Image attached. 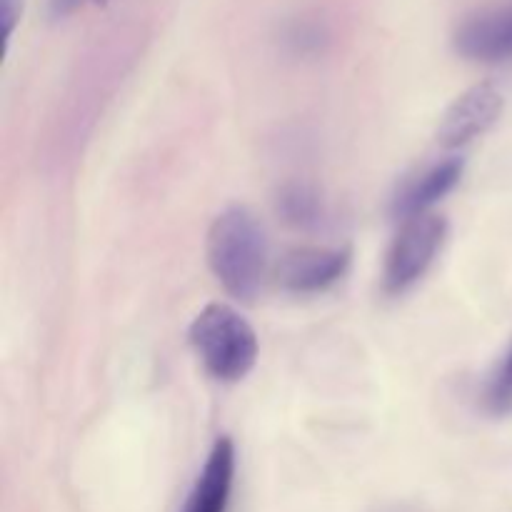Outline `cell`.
<instances>
[{"label":"cell","mask_w":512,"mask_h":512,"mask_svg":"<svg viewBox=\"0 0 512 512\" xmlns=\"http://www.w3.org/2000/svg\"><path fill=\"white\" fill-rule=\"evenodd\" d=\"M350 265L348 248H300L280 260V283L293 293H318L345 275Z\"/></svg>","instance_id":"8992f818"},{"label":"cell","mask_w":512,"mask_h":512,"mask_svg":"<svg viewBox=\"0 0 512 512\" xmlns=\"http://www.w3.org/2000/svg\"><path fill=\"white\" fill-rule=\"evenodd\" d=\"M455 48L475 63L512 60V3L480 10L463 20L455 33Z\"/></svg>","instance_id":"5b68a950"},{"label":"cell","mask_w":512,"mask_h":512,"mask_svg":"<svg viewBox=\"0 0 512 512\" xmlns=\"http://www.w3.org/2000/svg\"><path fill=\"white\" fill-rule=\"evenodd\" d=\"M190 345L220 383H238L258 363L253 325L225 303H210L190 325Z\"/></svg>","instance_id":"7a4b0ae2"},{"label":"cell","mask_w":512,"mask_h":512,"mask_svg":"<svg viewBox=\"0 0 512 512\" xmlns=\"http://www.w3.org/2000/svg\"><path fill=\"white\" fill-rule=\"evenodd\" d=\"M235 478V448L230 438L215 440L188 500L180 512H225Z\"/></svg>","instance_id":"52a82bcc"},{"label":"cell","mask_w":512,"mask_h":512,"mask_svg":"<svg viewBox=\"0 0 512 512\" xmlns=\"http://www.w3.org/2000/svg\"><path fill=\"white\" fill-rule=\"evenodd\" d=\"M280 210H283L285 220L295 225H310L320 220V200L313 190L303 188V185H290L280 195Z\"/></svg>","instance_id":"9c48e42d"},{"label":"cell","mask_w":512,"mask_h":512,"mask_svg":"<svg viewBox=\"0 0 512 512\" xmlns=\"http://www.w3.org/2000/svg\"><path fill=\"white\" fill-rule=\"evenodd\" d=\"M460 175H463V160H443V163L430 168L423 178L415 180V183L400 195L398 203H395V210H398V215H403V218L423 215L430 205L438 203L440 198H445V195L458 185Z\"/></svg>","instance_id":"ba28073f"},{"label":"cell","mask_w":512,"mask_h":512,"mask_svg":"<svg viewBox=\"0 0 512 512\" xmlns=\"http://www.w3.org/2000/svg\"><path fill=\"white\" fill-rule=\"evenodd\" d=\"M500 113H503L500 90L490 83L473 85L443 115V123L438 128V143L448 150L463 148L488 133L498 123Z\"/></svg>","instance_id":"277c9868"},{"label":"cell","mask_w":512,"mask_h":512,"mask_svg":"<svg viewBox=\"0 0 512 512\" xmlns=\"http://www.w3.org/2000/svg\"><path fill=\"white\" fill-rule=\"evenodd\" d=\"M208 263L235 300L253 303L268 270V240L248 208H228L208 233Z\"/></svg>","instance_id":"6da1fadb"},{"label":"cell","mask_w":512,"mask_h":512,"mask_svg":"<svg viewBox=\"0 0 512 512\" xmlns=\"http://www.w3.org/2000/svg\"><path fill=\"white\" fill-rule=\"evenodd\" d=\"M488 400L495 410H500V413L512 408V345H510L508 355H505L503 368H500V373L495 375Z\"/></svg>","instance_id":"30bf717a"},{"label":"cell","mask_w":512,"mask_h":512,"mask_svg":"<svg viewBox=\"0 0 512 512\" xmlns=\"http://www.w3.org/2000/svg\"><path fill=\"white\" fill-rule=\"evenodd\" d=\"M80 3H83V0H50V13H53L55 18H65V15H70L73 10H78Z\"/></svg>","instance_id":"8fae6325"},{"label":"cell","mask_w":512,"mask_h":512,"mask_svg":"<svg viewBox=\"0 0 512 512\" xmlns=\"http://www.w3.org/2000/svg\"><path fill=\"white\" fill-rule=\"evenodd\" d=\"M445 235H448V223L443 215L423 213L408 218L390 248L388 263H385L388 293H403L423 278L425 270L433 265L438 250L443 248Z\"/></svg>","instance_id":"3957f363"}]
</instances>
